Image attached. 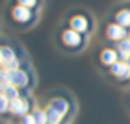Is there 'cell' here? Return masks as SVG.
Masks as SVG:
<instances>
[{
  "label": "cell",
  "mask_w": 130,
  "mask_h": 124,
  "mask_svg": "<svg viewBox=\"0 0 130 124\" xmlns=\"http://www.w3.org/2000/svg\"><path fill=\"white\" fill-rule=\"evenodd\" d=\"M26 83H28V76H26L25 71L22 70L10 71V84L17 86V88H25Z\"/></svg>",
  "instance_id": "4"
},
{
  "label": "cell",
  "mask_w": 130,
  "mask_h": 124,
  "mask_svg": "<svg viewBox=\"0 0 130 124\" xmlns=\"http://www.w3.org/2000/svg\"><path fill=\"white\" fill-rule=\"evenodd\" d=\"M119 55H120L124 60H127L130 56V38H125L119 43Z\"/></svg>",
  "instance_id": "14"
},
{
  "label": "cell",
  "mask_w": 130,
  "mask_h": 124,
  "mask_svg": "<svg viewBox=\"0 0 130 124\" xmlns=\"http://www.w3.org/2000/svg\"><path fill=\"white\" fill-rule=\"evenodd\" d=\"M28 109H30V104L26 99L23 98H17L13 101H10V111L17 116H25L28 114Z\"/></svg>",
  "instance_id": "1"
},
{
  "label": "cell",
  "mask_w": 130,
  "mask_h": 124,
  "mask_svg": "<svg viewBox=\"0 0 130 124\" xmlns=\"http://www.w3.org/2000/svg\"><path fill=\"white\" fill-rule=\"evenodd\" d=\"M127 63H128V65H130V56H128V58H127Z\"/></svg>",
  "instance_id": "19"
},
{
  "label": "cell",
  "mask_w": 130,
  "mask_h": 124,
  "mask_svg": "<svg viewBox=\"0 0 130 124\" xmlns=\"http://www.w3.org/2000/svg\"><path fill=\"white\" fill-rule=\"evenodd\" d=\"M30 17H31V13H30V10L26 8V7L18 5V7L13 8V18L18 20V22H26Z\"/></svg>",
  "instance_id": "6"
},
{
  "label": "cell",
  "mask_w": 130,
  "mask_h": 124,
  "mask_svg": "<svg viewBox=\"0 0 130 124\" xmlns=\"http://www.w3.org/2000/svg\"><path fill=\"white\" fill-rule=\"evenodd\" d=\"M0 101H2V113H7L10 109V99L5 94H2L0 96Z\"/></svg>",
  "instance_id": "17"
},
{
  "label": "cell",
  "mask_w": 130,
  "mask_h": 124,
  "mask_svg": "<svg viewBox=\"0 0 130 124\" xmlns=\"http://www.w3.org/2000/svg\"><path fill=\"white\" fill-rule=\"evenodd\" d=\"M110 71L117 78H130V65L127 61H117L110 66Z\"/></svg>",
  "instance_id": "2"
},
{
  "label": "cell",
  "mask_w": 130,
  "mask_h": 124,
  "mask_svg": "<svg viewBox=\"0 0 130 124\" xmlns=\"http://www.w3.org/2000/svg\"><path fill=\"white\" fill-rule=\"evenodd\" d=\"M115 20L122 27H130V10H120L115 15Z\"/></svg>",
  "instance_id": "13"
},
{
  "label": "cell",
  "mask_w": 130,
  "mask_h": 124,
  "mask_svg": "<svg viewBox=\"0 0 130 124\" xmlns=\"http://www.w3.org/2000/svg\"><path fill=\"white\" fill-rule=\"evenodd\" d=\"M71 27H73V30H76V32H86L87 30V20L84 18V17H74V18H71Z\"/></svg>",
  "instance_id": "8"
},
{
  "label": "cell",
  "mask_w": 130,
  "mask_h": 124,
  "mask_svg": "<svg viewBox=\"0 0 130 124\" xmlns=\"http://www.w3.org/2000/svg\"><path fill=\"white\" fill-rule=\"evenodd\" d=\"M63 41L68 45V46H76V45L81 43V35L79 32H76V30H66V32L63 33Z\"/></svg>",
  "instance_id": "5"
},
{
  "label": "cell",
  "mask_w": 130,
  "mask_h": 124,
  "mask_svg": "<svg viewBox=\"0 0 130 124\" xmlns=\"http://www.w3.org/2000/svg\"><path fill=\"white\" fill-rule=\"evenodd\" d=\"M0 60H2V66L7 63H10V61L15 60V53H13V50H10L8 46H2V50H0Z\"/></svg>",
  "instance_id": "12"
},
{
  "label": "cell",
  "mask_w": 130,
  "mask_h": 124,
  "mask_svg": "<svg viewBox=\"0 0 130 124\" xmlns=\"http://www.w3.org/2000/svg\"><path fill=\"white\" fill-rule=\"evenodd\" d=\"M33 116H35V121H36V124H48V116H46V111H40V109H36V111L33 113Z\"/></svg>",
  "instance_id": "15"
},
{
  "label": "cell",
  "mask_w": 130,
  "mask_h": 124,
  "mask_svg": "<svg viewBox=\"0 0 130 124\" xmlns=\"http://www.w3.org/2000/svg\"><path fill=\"white\" fill-rule=\"evenodd\" d=\"M20 2V5H23V7H26V8H30V7H33L36 3V0H18Z\"/></svg>",
  "instance_id": "18"
},
{
  "label": "cell",
  "mask_w": 130,
  "mask_h": 124,
  "mask_svg": "<svg viewBox=\"0 0 130 124\" xmlns=\"http://www.w3.org/2000/svg\"><path fill=\"white\" fill-rule=\"evenodd\" d=\"M46 116H48V124H59L61 119H63V114L51 106L46 108Z\"/></svg>",
  "instance_id": "9"
},
{
  "label": "cell",
  "mask_w": 130,
  "mask_h": 124,
  "mask_svg": "<svg viewBox=\"0 0 130 124\" xmlns=\"http://www.w3.org/2000/svg\"><path fill=\"white\" fill-rule=\"evenodd\" d=\"M117 58H119V55H117V51L115 50H110V48H107V50H104L101 53V60H102V63H105V65H114V63H117Z\"/></svg>",
  "instance_id": "7"
},
{
  "label": "cell",
  "mask_w": 130,
  "mask_h": 124,
  "mask_svg": "<svg viewBox=\"0 0 130 124\" xmlns=\"http://www.w3.org/2000/svg\"><path fill=\"white\" fill-rule=\"evenodd\" d=\"M128 80H130V78H128Z\"/></svg>",
  "instance_id": "20"
},
{
  "label": "cell",
  "mask_w": 130,
  "mask_h": 124,
  "mask_svg": "<svg viewBox=\"0 0 130 124\" xmlns=\"http://www.w3.org/2000/svg\"><path fill=\"white\" fill-rule=\"evenodd\" d=\"M2 94H5L7 98L10 99V101H13V99L20 98L18 94V88L13 84H2Z\"/></svg>",
  "instance_id": "10"
},
{
  "label": "cell",
  "mask_w": 130,
  "mask_h": 124,
  "mask_svg": "<svg viewBox=\"0 0 130 124\" xmlns=\"http://www.w3.org/2000/svg\"><path fill=\"white\" fill-rule=\"evenodd\" d=\"M127 32H125V27L119 25V23H112V25L107 27V36L114 41H119V40H124Z\"/></svg>",
  "instance_id": "3"
},
{
  "label": "cell",
  "mask_w": 130,
  "mask_h": 124,
  "mask_svg": "<svg viewBox=\"0 0 130 124\" xmlns=\"http://www.w3.org/2000/svg\"><path fill=\"white\" fill-rule=\"evenodd\" d=\"M20 124H36L35 116H33V114H25V116H22V119H20Z\"/></svg>",
  "instance_id": "16"
},
{
  "label": "cell",
  "mask_w": 130,
  "mask_h": 124,
  "mask_svg": "<svg viewBox=\"0 0 130 124\" xmlns=\"http://www.w3.org/2000/svg\"><path fill=\"white\" fill-rule=\"evenodd\" d=\"M50 106H51V108H54L56 111H59L63 116L68 113V103H66V99H63V98H56V99H53V101L50 103Z\"/></svg>",
  "instance_id": "11"
}]
</instances>
